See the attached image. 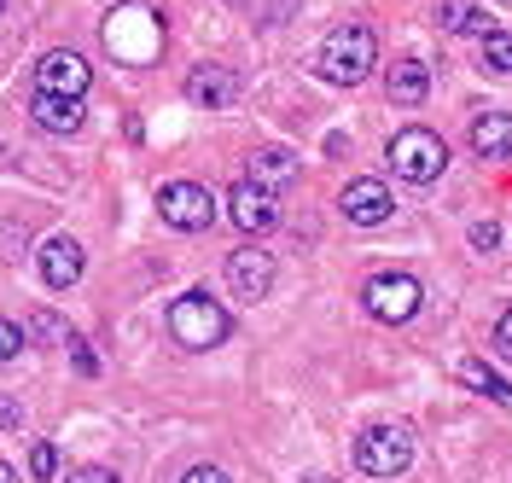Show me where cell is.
<instances>
[{
    "label": "cell",
    "instance_id": "obj_1",
    "mask_svg": "<svg viewBox=\"0 0 512 483\" xmlns=\"http://www.w3.org/2000/svg\"><path fill=\"white\" fill-rule=\"evenodd\" d=\"M379 65V41L367 24H338V30L320 41V76L338 82V88H355L367 82V70Z\"/></svg>",
    "mask_w": 512,
    "mask_h": 483
},
{
    "label": "cell",
    "instance_id": "obj_2",
    "mask_svg": "<svg viewBox=\"0 0 512 483\" xmlns=\"http://www.w3.org/2000/svg\"><path fill=\"white\" fill-rule=\"evenodd\" d=\"M169 332H175L181 350H216L227 338V309L204 291H187V297L169 303Z\"/></svg>",
    "mask_w": 512,
    "mask_h": 483
},
{
    "label": "cell",
    "instance_id": "obj_3",
    "mask_svg": "<svg viewBox=\"0 0 512 483\" xmlns=\"http://www.w3.org/2000/svg\"><path fill=\"white\" fill-rule=\"evenodd\" d=\"M408 460H414V437H408L402 425H367V431L355 437V466H361L367 478H402Z\"/></svg>",
    "mask_w": 512,
    "mask_h": 483
},
{
    "label": "cell",
    "instance_id": "obj_4",
    "mask_svg": "<svg viewBox=\"0 0 512 483\" xmlns=\"http://www.w3.org/2000/svg\"><path fill=\"white\" fill-rule=\"evenodd\" d=\"M448 163V146L443 134L431 129H402L396 140H390V169L402 175V181H414V187H425V181H437Z\"/></svg>",
    "mask_w": 512,
    "mask_h": 483
},
{
    "label": "cell",
    "instance_id": "obj_5",
    "mask_svg": "<svg viewBox=\"0 0 512 483\" xmlns=\"http://www.w3.org/2000/svg\"><path fill=\"white\" fill-rule=\"evenodd\" d=\"M361 303H367V315L384 326H402L419 315V303H425V291H419L414 274H373L367 291H361Z\"/></svg>",
    "mask_w": 512,
    "mask_h": 483
},
{
    "label": "cell",
    "instance_id": "obj_6",
    "mask_svg": "<svg viewBox=\"0 0 512 483\" xmlns=\"http://www.w3.org/2000/svg\"><path fill=\"white\" fill-rule=\"evenodd\" d=\"M163 41V24L152 12H140V6H123V12H111V24H105V47L128 59V65H146L152 53H158Z\"/></svg>",
    "mask_w": 512,
    "mask_h": 483
},
{
    "label": "cell",
    "instance_id": "obj_7",
    "mask_svg": "<svg viewBox=\"0 0 512 483\" xmlns=\"http://www.w3.org/2000/svg\"><path fill=\"white\" fill-rule=\"evenodd\" d=\"M158 216L169 227H181V233H204V227L216 222V198L204 193L198 181H169L158 193Z\"/></svg>",
    "mask_w": 512,
    "mask_h": 483
},
{
    "label": "cell",
    "instance_id": "obj_8",
    "mask_svg": "<svg viewBox=\"0 0 512 483\" xmlns=\"http://www.w3.org/2000/svg\"><path fill=\"white\" fill-rule=\"evenodd\" d=\"M88 82H94L88 59H82V53H64V47H53V53H47V59L35 65V94L82 99V94H88Z\"/></svg>",
    "mask_w": 512,
    "mask_h": 483
},
{
    "label": "cell",
    "instance_id": "obj_9",
    "mask_svg": "<svg viewBox=\"0 0 512 483\" xmlns=\"http://www.w3.org/2000/svg\"><path fill=\"white\" fill-rule=\"evenodd\" d=\"M227 216L245 227V233H268V227L280 222V204L268 187H256V181H239L233 193H227Z\"/></svg>",
    "mask_w": 512,
    "mask_h": 483
},
{
    "label": "cell",
    "instance_id": "obj_10",
    "mask_svg": "<svg viewBox=\"0 0 512 483\" xmlns=\"http://www.w3.org/2000/svg\"><path fill=\"white\" fill-rule=\"evenodd\" d=\"M338 204H344V216H350L355 227H379V222H390V210H396V198H390L384 181H350Z\"/></svg>",
    "mask_w": 512,
    "mask_h": 483
},
{
    "label": "cell",
    "instance_id": "obj_11",
    "mask_svg": "<svg viewBox=\"0 0 512 483\" xmlns=\"http://www.w3.org/2000/svg\"><path fill=\"white\" fill-rule=\"evenodd\" d=\"M227 280H233V291L239 297H268L274 291V257L268 251H256V245H245V251H233V262H227Z\"/></svg>",
    "mask_w": 512,
    "mask_h": 483
},
{
    "label": "cell",
    "instance_id": "obj_12",
    "mask_svg": "<svg viewBox=\"0 0 512 483\" xmlns=\"http://www.w3.org/2000/svg\"><path fill=\"white\" fill-rule=\"evenodd\" d=\"M82 245H76V239H70V233H59V239H47V245H41V280H47V286L53 291H64V286H76V280H82Z\"/></svg>",
    "mask_w": 512,
    "mask_h": 483
},
{
    "label": "cell",
    "instance_id": "obj_13",
    "mask_svg": "<svg viewBox=\"0 0 512 483\" xmlns=\"http://www.w3.org/2000/svg\"><path fill=\"white\" fill-rule=\"evenodd\" d=\"M233 94H239V76H233L227 65H198L187 76V99H192V105H204V111L233 105Z\"/></svg>",
    "mask_w": 512,
    "mask_h": 483
},
{
    "label": "cell",
    "instance_id": "obj_14",
    "mask_svg": "<svg viewBox=\"0 0 512 483\" xmlns=\"http://www.w3.org/2000/svg\"><path fill=\"white\" fill-rule=\"evenodd\" d=\"M30 117H35L47 134H76V129H82V99L35 94V99H30Z\"/></svg>",
    "mask_w": 512,
    "mask_h": 483
},
{
    "label": "cell",
    "instance_id": "obj_15",
    "mask_svg": "<svg viewBox=\"0 0 512 483\" xmlns=\"http://www.w3.org/2000/svg\"><path fill=\"white\" fill-rule=\"evenodd\" d=\"M472 152L478 158H512V117L507 111H483L472 123Z\"/></svg>",
    "mask_w": 512,
    "mask_h": 483
},
{
    "label": "cell",
    "instance_id": "obj_16",
    "mask_svg": "<svg viewBox=\"0 0 512 483\" xmlns=\"http://www.w3.org/2000/svg\"><path fill=\"white\" fill-rule=\"evenodd\" d=\"M384 88H390L396 105H419V99L431 94V70H425V59H402V65L390 70V82H384Z\"/></svg>",
    "mask_w": 512,
    "mask_h": 483
},
{
    "label": "cell",
    "instance_id": "obj_17",
    "mask_svg": "<svg viewBox=\"0 0 512 483\" xmlns=\"http://www.w3.org/2000/svg\"><path fill=\"white\" fill-rule=\"evenodd\" d=\"M291 175H297V163H291V152H280V146H262V152H251V175L245 181H256V187H286Z\"/></svg>",
    "mask_w": 512,
    "mask_h": 483
},
{
    "label": "cell",
    "instance_id": "obj_18",
    "mask_svg": "<svg viewBox=\"0 0 512 483\" xmlns=\"http://www.w3.org/2000/svg\"><path fill=\"white\" fill-rule=\"evenodd\" d=\"M437 24H443L448 35H489V12L472 6V0H443V6H437Z\"/></svg>",
    "mask_w": 512,
    "mask_h": 483
},
{
    "label": "cell",
    "instance_id": "obj_19",
    "mask_svg": "<svg viewBox=\"0 0 512 483\" xmlns=\"http://www.w3.org/2000/svg\"><path fill=\"white\" fill-rule=\"evenodd\" d=\"M460 379H466V385L478 390V396H489V402L512 408V385H507V379H495V373H489L483 361H460Z\"/></svg>",
    "mask_w": 512,
    "mask_h": 483
},
{
    "label": "cell",
    "instance_id": "obj_20",
    "mask_svg": "<svg viewBox=\"0 0 512 483\" xmlns=\"http://www.w3.org/2000/svg\"><path fill=\"white\" fill-rule=\"evenodd\" d=\"M483 65L501 70V76H512V35L507 30H489V35H483Z\"/></svg>",
    "mask_w": 512,
    "mask_h": 483
},
{
    "label": "cell",
    "instance_id": "obj_21",
    "mask_svg": "<svg viewBox=\"0 0 512 483\" xmlns=\"http://www.w3.org/2000/svg\"><path fill=\"white\" fill-rule=\"evenodd\" d=\"M30 472L47 483L53 472H59V449H53V443H35V449H30Z\"/></svg>",
    "mask_w": 512,
    "mask_h": 483
},
{
    "label": "cell",
    "instance_id": "obj_22",
    "mask_svg": "<svg viewBox=\"0 0 512 483\" xmlns=\"http://www.w3.org/2000/svg\"><path fill=\"white\" fill-rule=\"evenodd\" d=\"M30 338H24V326H12V321H0V361H12V355L24 350Z\"/></svg>",
    "mask_w": 512,
    "mask_h": 483
},
{
    "label": "cell",
    "instance_id": "obj_23",
    "mask_svg": "<svg viewBox=\"0 0 512 483\" xmlns=\"http://www.w3.org/2000/svg\"><path fill=\"white\" fill-rule=\"evenodd\" d=\"M64 344H70V361H76V373H88V379H94V373H99L94 350H88V344H82V338H76V332H70V338H64Z\"/></svg>",
    "mask_w": 512,
    "mask_h": 483
},
{
    "label": "cell",
    "instance_id": "obj_24",
    "mask_svg": "<svg viewBox=\"0 0 512 483\" xmlns=\"http://www.w3.org/2000/svg\"><path fill=\"white\" fill-rule=\"evenodd\" d=\"M472 245H478V251H495V245H501V227H495V222H478V227H472Z\"/></svg>",
    "mask_w": 512,
    "mask_h": 483
},
{
    "label": "cell",
    "instance_id": "obj_25",
    "mask_svg": "<svg viewBox=\"0 0 512 483\" xmlns=\"http://www.w3.org/2000/svg\"><path fill=\"white\" fill-rule=\"evenodd\" d=\"M495 350H501V355L512 361V309L501 315V321H495Z\"/></svg>",
    "mask_w": 512,
    "mask_h": 483
},
{
    "label": "cell",
    "instance_id": "obj_26",
    "mask_svg": "<svg viewBox=\"0 0 512 483\" xmlns=\"http://www.w3.org/2000/svg\"><path fill=\"white\" fill-rule=\"evenodd\" d=\"M64 483H117V478H111L105 466H82V472H70Z\"/></svg>",
    "mask_w": 512,
    "mask_h": 483
},
{
    "label": "cell",
    "instance_id": "obj_27",
    "mask_svg": "<svg viewBox=\"0 0 512 483\" xmlns=\"http://www.w3.org/2000/svg\"><path fill=\"white\" fill-rule=\"evenodd\" d=\"M181 483H227V472H216V466H192Z\"/></svg>",
    "mask_w": 512,
    "mask_h": 483
},
{
    "label": "cell",
    "instance_id": "obj_28",
    "mask_svg": "<svg viewBox=\"0 0 512 483\" xmlns=\"http://www.w3.org/2000/svg\"><path fill=\"white\" fill-rule=\"evenodd\" d=\"M18 419H24V414H18V408H12V402L0 396V425H18Z\"/></svg>",
    "mask_w": 512,
    "mask_h": 483
},
{
    "label": "cell",
    "instance_id": "obj_29",
    "mask_svg": "<svg viewBox=\"0 0 512 483\" xmlns=\"http://www.w3.org/2000/svg\"><path fill=\"white\" fill-rule=\"evenodd\" d=\"M0 483H18V472H12V466H6V460H0Z\"/></svg>",
    "mask_w": 512,
    "mask_h": 483
},
{
    "label": "cell",
    "instance_id": "obj_30",
    "mask_svg": "<svg viewBox=\"0 0 512 483\" xmlns=\"http://www.w3.org/2000/svg\"><path fill=\"white\" fill-rule=\"evenodd\" d=\"M0 6H6V0H0Z\"/></svg>",
    "mask_w": 512,
    "mask_h": 483
}]
</instances>
